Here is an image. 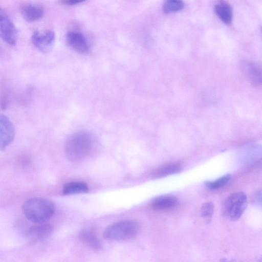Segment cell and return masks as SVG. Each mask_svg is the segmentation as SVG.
<instances>
[{
	"instance_id": "cell-1",
	"label": "cell",
	"mask_w": 262,
	"mask_h": 262,
	"mask_svg": "<svg viewBox=\"0 0 262 262\" xmlns=\"http://www.w3.org/2000/svg\"><path fill=\"white\" fill-rule=\"evenodd\" d=\"M94 145L91 135L85 131H80L68 138L64 145L67 158L73 162L82 161L91 153Z\"/></svg>"
},
{
	"instance_id": "cell-2",
	"label": "cell",
	"mask_w": 262,
	"mask_h": 262,
	"mask_svg": "<svg viewBox=\"0 0 262 262\" xmlns=\"http://www.w3.org/2000/svg\"><path fill=\"white\" fill-rule=\"evenodd\" d=\"M55 204L42 198H32L23 205L22 211L28 220L35 223H43L54 214Z\"/></svg>"
},
{
	"instance_id": "cell-3",
	"label": "cell",
	"mask_w": 262,
	"mask_h": 262,
	"mask_svg": "<svg viewBox=\"0 0 262 262\" xmlns=\"http://www.w3.org/2000/svg\"><path fill=\"white\" fill-rule=\"evenodd\" d=\"M140 226L133 220H125L112 224L103 232V236L107 240L122 241L132 239L138 234Z\"/></svg>"
},
{
	"instance_id": "cell-4",
	"label": "cell",
	"mask_w": 262,
	"mask_h": 262,
	"mask_svg": "<svg viewBox=\"0 0 262 262\" xmlns=\"http://www.w3.org/2000/svg\"><path fill=\"white\" fill-rule=\"evenodd\" d=\"M247 204V197L244 192L233 193L225 201V214L231 221L237 220L245 211Z\"/></svg>"
},
{
	"instance_id": "cell-5",
	"label": "cell",
	"mask_w": 262,
	"mask_h": 262,
	"mask_svg": "<svg viewBox=\"0 0 262 262\" xmlns=\"http://www.w3.org/2000/svg\"><path fill=\"white\" fill-rule=\"evenodd\" d=\"M16 28L7 13L0 8V38L7 43L14 46L17 40Z\"/></svg>"
},
{
	"instance_id": "cell-6",
	"label": "cell",
	"mask_w": 262,
	"mask_h": 262,
	"mask_svg": "<svg viewBox=\"0 0 262 262\" xmlns=\"http://www.w3.org/2000/svg\"><path fill=\"white\" fill-rule=\"evenodd\" d=\"M55 40L54 31L47 30L43 32L36 31L31 36L33 45L41 52L47 53L52 48Z\"/></svg>"
},
{
	"instance_id": "cell-7",
	"label": "cell",
	"mask_w": 262,
	"mask_h": 262,
	"mask_svg": "<svg viewBox=\"0 0 262 262\" xmlns=\"http://www.w3.org/2000/svg\"><path fill=\"white\" fill-rule=\"evenodd\" d=\"M15 128L9 118L0 114V150H4L13 140Z\"/></svg>"
},
{
	"instance_id": "cell-8",
	"label": "cell",
	"mask_w": 262,
	"mask_h": 262,
	"mask_svg": "<svg viewBox=\"0 0 262 262\" xmlns=\"http://www.w3.org/2000/svg\"><path fill=\"white\" fill-rule=\"evenodd\" d=\"M66 40L68 45L76 52L86 54L90 50L89 44L81 33L76 31H69L66 35Z\"/></svg>"
},
{
	"instance_id": "cell-9",
	"label": "cell",
	"mask_w": 262,
	"mask_h": 262,
	"mask_svg": "<svg viewBox=\"0 0 262 262\" xmlns=\"http://www.w3.org/2000/svg\"><path fill=\"white\" fill-rule=\"evenodd\" d=\"M52 227L49 224L38 223L28 230V237L32 242H40L47 238L52 234Z\"/></svg>"
},
{
	"instance_id": "cell-10",
	"label": "cell",
	"mask_w": 262,
	"mask_h": 262,
	"mask_svg": "<svg viewBox=\"0 0 262 262\" xmlns=\"http://www.w3.org/2000/svg\"><path fill=\"white\" fill-rule=\"evenodd\" d=\"M178 204L177 198L171 195H163L155 198L151 202V208L157 211L171 210Z\"/></svg>"
},
{
	"instance_id": "cell-11",
	"label": "cell",
	"mask_w": 262,
	"mask_h": 262,
	"mask_svg": "<svg viewBox=\"0 0 262 262\" xmlns=\"http://www.w3.org/2000/svg\"><path fill=\"white\" fill-rule=\"evenodd\" d=\"M20 12L26 20L33 22L42 18L44 14V9L42 6L38 5L26 4L21 6Z\"/></svg>"
},
{
	"instance_id": "cell-12",
	"label": "cell",
	"mask_w": 262,
	"mask_h": 262,
	"mask_svg": "<svg viewBox=\"0 0 262 262\" xmlns=\"http://www.w3.org/2000/svg\"><path fill=\"white\" fill-rule=\"evenodd\" d=\"M214 12L216 16L227 25H230L233 18V11L231 5L226 1H221L215 4Z\"/></svg>"
},
{
	"instance_id": "cell-13",
	"label": "cell",
	"mask_w": 262,
	"mask_h": 262,
	"mask_svg": "<svg viewBox=\"0 0 262 262\" xmlns=\"http://www.w3.org/2000/svg\"><path fill=\"white\" fill-rule=\"evenodd\" d=\"M79 237L82 242L91 248L99 251L102 249V245L95 233L90 229L82 230L79 233Z\"/></svg>"
},
{
	"instance_id": "cell-14",
	"label": "cell",
	"mask_w": 262,
	"mask_h": 262,
	"mask_svg": "<svg viewBox=\"0 0 262 262\" xmlns=\"http://www.w3.org/2000/svg\"><path fill=\"white\" fill-rule=\"evenodd\" d=\"M89 187L86 183L81 181L71 182L65 184L62 188L64 195H72L86 193Z\"/></svg>"
},
{
	"instance_id": "cell-15",
	"label": "cell",
	"mask_w": 262,
	"mask_h": 262,
	"mask_svg": "<svg viewBox=\"0 0 262 262\" xmlns=\"http://www.w3.org/2000/svg\"><path fill=\"white\" fill-rule=\"evenodd\" d=\"M182 167L180 163H168L159 168L154 173V177L156 178H160L174 174L180 172Z\"/></svg>"
},
{
	"instance_id": "cell-16",
	"label": "cell",
	"mask_w": 262,
	"mask_h": 262,
	"mask_svg": "<svg viewBox=\"0 0 262 262\" xmlns=\"http://www.w3.org/2000/svg\"><path fill=\"white\" fill-rule=\"evenodd\" d=\"M184 6L183 0H163L162 10L164 13L169 14L182 10Z\"/></svg>"
},
{
	"instance_id": "cell-17",
	"label": "cell",
	"mask_w": 262,
	"mask_h": 262,
	"mask_svg": "<svg viewBox=\"0 0 262 262\" xmlns=\"http://www.w3.org/2000/svg\"><path fill=\"white\" fill-rule=\"evenodd\" d=\"M246 72L251 80L255 84H258L261 80L260 70L252 63H248L246 66Z\"/></svg>"
},
{
	"instance_id": "cell-18",
	"label": "cell",
	"mask_w": 262,
	"mask_h": 262,
	"mask_svg": "<svg viewBox=\"0 0 262 262\" xmlns=\"http://www.w3.org/2000/svg\"><path fill=\"white\" fill-rule=\"evenodd\" d=\"M214 211V205L211 202H207L203 205L201 208V215L206 222L211 221Z\"/></svg>"
},
{
	"instance_id": "cell-19",
	"label": "cell",
	"mask_w": 262,
	"mask_h": 262,
	"mask_svg": "<svg viewBox=\"0 0 262 262\" xmlns=\"http://www.w3.org/2000/svg\"><path fill=\"white\" fill-rule=\"evenodd\" d=\"M230 178L231 176L230 174H226L214 181L208 182L206 185L210 189H217L226 185L229 181Z\"/></svg>"
},
{
	"instance_id": "cell-20",
	"label": "cell",
	"mask_w": 262,
	"mask_h": 262,
	"mask_svg": "<svg viewBox=\"0 0 262 262\" xmlns=\"http://www.w3.org/2000/svg\"><path fill=\"white\" fill-rule=\"evenodd\" d=\"M86 0H60L62 4L69 6L75 5L82 3Z\"/></svg>"
},
{
	"instance_id": "cell-21",
	"label": "cell",
	"mask_w": 262,
	"mask_h": 262,
	"mask_svg": "<svg viewBox=\"0 0 262 262\" xmlns=\"http://www.w3.org/2000/svg\"><path fill=\"white\" fill-rule=\"evenodd\" d=\"M0 52H1V50H0Z\"/></svg>"
}]
</instances>
